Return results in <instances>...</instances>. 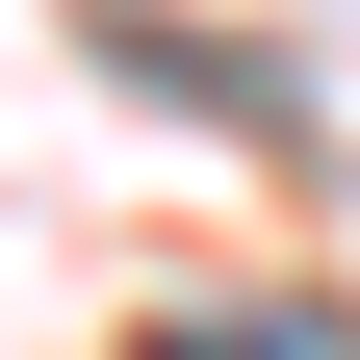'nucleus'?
Masks as SVG:
<instances>
[{"mask_svg":"<svg viewBox=\"0 0 360 360\" xmlns=\"http://www.w3.org/2000/svg\"><path fill=\"white\" fill-rule=\"evenodd\" d=\"M155 360H309V335H232V309H180V335H155Z\"/></svg>","mask_w":360,"mask_h":360,"instance_id":"obj_1","label":"nucleus"}]
</instances>
